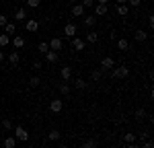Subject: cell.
<instances>
[{"instance_id": "cell-40", "label": "cell", "mask_w": 154, "mask_h": 148, "mask_svg": "<svg viewBox=\"0 0 154 148\" xmlns=\"http://www.w3.org/2000/svg\"><path fill=\"white\" fill-rule=\"evenodd\" d=\"M144 148H154V144L150 142V140H146V142H144Z\"/></svg>"}, {"instance_id": "cell-3", "label": "cell", "mask_w": 154, "mask_h": 148, "mask_svg": "<svg viewBox=\"0 0 154 148\" xmlns=\"http://www.w3.org/2000/svg\"><path fill=\"white\" fill-rule=\"evenodd\" d=\"M72 48L76 49V51H84L86 41H84V39H80V37H72Z\"/></svg>"}, {"instance_id": "cell-17", "label": "cell", "mask_w": 154, "mask_h": 148, "mask_svg": "<svg viewBox=\"0 0 154 148\" xmlns=\"http://www.w3.org/2000/svg\"><path fill=\"white\" fill-rule=\"evenodd\" d=\"M4 33H6L8 37H12L14 33H17V25H12V23H6V25H4Z\"/></svg>"}, {"instance_id": "cell-10", "label": "cell", "mask_w": 154, "mask_h": 148, "mask_svg": "<svg viewBox=\"0 0 154 148\" xmlns=\"http://www.w3.org/2000/svg\"><path fill=\"white\" fill-rule=\"evenodd\" d=\"M93 11H95V17H103V14H107L109 6H107V4H95Z\"/></svg>"}, {"instance_id": "cell-31", "label": "cell", "mask_w": 154, "mask_h": 148, "mask_svg": "<svg viewBox=\"0 0 154 148\" xmlns=\"http://www.w3.org/2000/svg\"><path fill=\"white\" fill-rule=\"evenodd\" d=\"M39 82H41L39 76H31V78H29V85H31V86H39Z\"/></svg>"}, {"instance_id": "cell-30", "label": "cell", "mask_w": 154, "mask_h": 148, "mask_svg": "<svg viewBox=\"0 0 154 148\" xmlns=\"http://www.w3.org/2000/svg\"><path fill=\"white\" fill-rule=\"evenodd\" d=\"M41 0H27V8H39Z\"/></svg>"}, {"instance_id": "cell-19", "label": "cell", "mask_w": 154, "mask_h": 148, "mask_svg": "<svg viewBox=\"0 0 154 148\" xmlns=\"http://www.w3.org/2000/svg\"><path fill=\"white\" fill-rule=\"evenodd\" d=\"M146 39H148V33H146L144 29H138V31H136V41L142 43V41H146Z\"/></svg>"}, {"instance_id": "cell-21", "label": "cell", "mask_w": 154, "mask_h": 148, "mask_svg": "<svg viewBox=\"0 0 154 148\" xmlns=\"http://www.w3.org/2000/svg\"><path fill=\"white\" fill-rule=\"evenodd\" d=\"M117 48L121 49V51L130 49V41H128V39H117Z\"/></svg>"}, {"instance_id": "cell-29", "label": "cell", "mask_w": 154, "mask_h": 148, "mask_svg": "<svg viewBox=\"0 0 154 148\" xmlns=\"http://www.w3.org/2000/svg\"><path fill=\"white\" fill-rule=\"evenodd\" d=\"M60 93L62 95H70V86L66 85V82H60Z\"/></svg>"}, {"instance_id": "cell-34", "label": "cell", "mask_w": 154, "mask_h": 148, "mask_svg": "<svg viewBox=\"0 0 154 148\" xmlns=\"http://www.w3.org/2000/svg\"><path fill=\"white\" fill-rule=\"evenodd\" d=\"M2 128H4L6 132H8V130H12V123H11V119H4V122H2Z\"/></svg>"}, {"instance_id": "cell-45", "label": "cell", "mask_w": 154, "mask_h": 148, "mask_svg": "<svg viewBox=\"0 0 154 148\" xmlns=\"http://www.w3.org/2000/svg\"><path fill=\"white\" fill-rule=\"evenodd\" d=\"M60 148H68V146H66V144H60Z\"/></svg>"}, {"instance_id": "cell-25", "label": "cell", "mask_w": 154, "mask_h": 148, "mask_svg": "<svg viewBox=\"0 0 154 148\" xmlns=\"http://www.w3.org/2000/svg\"><path fill=\"white\" fill-rule=\"evenodd\" d=\"M101 76H103V70H101V68H95V70L91 72V78H93V80H101Z\"/></svg>"}, {"instance_id": "cell-46", "label": "cell", "mask_w": 154, "mask_h": 148, "mask_svg": "<svg viewBox=\"0 0 154 148\" xmlns=\"http://www.w3.org/2000/svg\"><path fill=\"white\" fill-rule=\"evenodd\" d=\"M25 148H33V146H25Z\"/></svg>"}, {"instance_id": "cell-38", "label": "cell", "mask_w": 154, "mask_h": 148, "mask_svg": "<svg viewBox=\"0 0 154 148\" xmlns=\"http://www.w3.org/2000/svg\"><path fill=\"white\" fill-rule=\"evenodd\" d=\"M148 27H150V29H152V27H154V17H152V14L148 17Z\"/></svg>"}, {"instance_id": "cell-2", "label": "cell", "mask_w": 154, "mask_h": 148, "mask_svg": "<svg viewBox=\"0 0 154 148\" xmlns=\"http://www.w3.org/2000/svg\"><path fill=\"white\" fill-rule=\"evenodd\" d=\"M14 138H17V142H19V140L27 142V140H29V130H27L25 125H17V128H14Z\"/></svg>"}, {"instance_id": "cell-42", "label": "cell", "mask_w": 154, "mask_h": 148, "mask_svg": "<svg viewBox=\"0 0 154 148\" xmlns=\"http://www.w3.org/2000/svg\"><path fill=\"white\" fill-rule=\"evenodd\" d=\"M6 60V56H4V51H0V62H4Z\"/></svg>"}, {"instance_id": "cell-6", "label": "cell", "mask_w": 154, "mask_h": 148, "mask_svg": "<svg viewBox=\"0 0 154 148\" xmlns=\"http://www.w3.org/2000/svg\"><path fill=\"white\" fill-rule=\"evenodd\" d=\"M62 109H64V103H62L60 99H54V101L49 103V111H51V113H60Z\"/></svg>"}, {"instance_id": "cell-14", "label": "cell", "mask_w": 154, "mask_h": 148, "mask_svg": "<svg viewBox=\"0 0 154 148\" xmlns=\"http://www.w3.org/2000/svg\"><path fill=\"white\" fill-rule=\"evenodd\" d=\"M60 76H62V80H70L72 78V68L70 66H64V68L60 70Z\"/></svg>"}, {"instance_id": "cell-1", "label": "cell", "mask_w": 154, "mask_h": 148, "mask_svg": "<svg viewBox=\"0 0 154 148\" xmlns=\"http://www.w3.org/2000/svg\"><path fill=\"white\" fill-rule=\"evenodd\" d=\"M128 76H130V68H128V66H117V68H113V78L123 80V78H128Z\"/></svg>"}, {"instance_id": "cell-13", "label": "cell", "mask_w": 154, "mask_h": 148, "mask_svg": "<svg viewBox=\"0 0 154 148\" xmlns=\"http://www.w3.org/2000/svg\"><path fill=\"white\" fill-rule=\"evenodd\" d=\"M82 25L84 27H95L97 25V17L95 14H86V17H82Z\"/></svg>"}, {"instance_id": "cell-28", "label": "cell", "mask_w": 154, "mask_h": 148, "mask_svg": "<svg viewBox=\"0 0 154 148\" xmlns=\"http://www.w3.org/2000/svg\"><path fill=\"white\" fill-rule=\"evenodd\" d=\"M123 140H125V144H134L136 142V136L131 134V132H128V134L123 136Z\"/></svg>"}, {"instance_id": "cell-11", "label": "cell", "mask_w": 154, "mask_h": 148, "mask_svg": "<svg viewBox=\"0 0 154 148\" xmlns=\"http://www.w3.org/2000/svg\"><path fill=\"white\" fill-rule=\"evenodd\" d=\"M111 68H115V60H113V58H103L101 70H111Z\"/></svg>"}, {"instance_id": "cell-27", "label": "cell", "mask_w": 154, "mask_h": 148, "mask_svg": "<svg viewBox=\"0 0 154 148\" xmlns=\"http://www.w3.org/2000/svg\"><path fill=\"white\" fill-rule=\"evenodd\" d=\"M74 86H76L78 91H84V88H86V82H84L82 78H76V80H74Z\"/></svg>"}, {"instance_id": "cell-15", "label": "cell", "mask_w": 154, "mask_h": 148, "mask_svg": "<svg viewBox=\"0 0 154 148\" xmlns=\"http://www.w3.org/2000/svg\"><path fill=\"white\" fill-rule=\"evenodd\" d=\"M72 14H74L76 19L84 17V6H82V4H76V6H72Z\"/></svg>"}, {"instance_id": "cell-35", "label": "cell", "mask_w": 154, "mask_h": 148, "mask_svg": "<svg viewBox=\"0 0 154 148\" xmlns=\"http://www.w3.org/2000/svg\"><path fill=\"white\" fill-rule=\"evenodd\" d=\"M128 2H130V6H134V8H138L142 4V0H128Z\"/></svg>"}, {"instance_id": "cell-33", "label": "cell", "mask_w": 154, "mask_h": 148, "mask_svg": "<svg viewBox=\"0 0 154 148\" xmlns=\"http://www.w3.org/2000/svg\"><path fill=\"white\" fill-rule=\"evenodd\" d=\"M82 6L84 8H93L95 6V0H82Z\"/></svg>"}, {"instance_id": "cell-7", "label": "cell", "mask_w": 154, "mask_h": 148, "mask_svg": "<svg viewBox=\"0 0 154 148\" xmlns=\"http://www.w3.org/2000/svg\"><path fill=\"white\" fill-rule=\"evenodd\" d=\"M11 43L17 49H21V48H25V43H27V41H25V37H21V35H12L11 37Z\"/></svg>"}, {"instance_id": "cell-16", "label": "cell", "mask_w": 154, "mask_h": 148, "mask_svg": "<svg viewBox=\"0 0 154 148\" xmlns=\"http://www.w3.org/2000/svg\"><path fill=\"white\" fill-rule=\"evenodd\" d=\"M2 144H4V148H14L17 146V138H14V136H8V138H4Z\"/></svg>"}, {"instance_id": "cell-12", "label": "cell", "mask_w": 154, "mask_h": 148, "mask_svg": "<svg viewBox=\"0 0 154 148\" xmlns=\"http://www.w3.org/2000/svg\"><path fill=\"white\" fill-rule=\"evenodd\" d=\"M43 58L49 62V64H54V62H58V58H60V51H54V49H49L48 54H43Z\"/></svg>"}, {"instance_id": "cell-41", "label": "cell", "mask_w": 154, "mask_h": 148, "mask_svg": "<svg viewBox=\"0 0 154 148\" xmlns=\"http://www.w3.org/2000/svg\"><path fill=\"white\" fill-rule=\"evenodd\" d=\"M125 148H140V146H136V142H134V144H125Z\"/></svg>"}, {"instance_id": "cell-24", "label": "cell", "mask_w": 154, "mask_h": 148, "mask_svg": "<svg viewBox=\"0 0 154 148\" xmlns=\"http://www.w3.org/2000/svg\"><path fill=\"white\" fill-rule=\"evenodd\" d=\"M8 60H11V64H19V60H21V56H19V51H11V56H6Z\"/></svg>"}, {"instance_id": "cell-23", "label": "cell", "mask_w": 154, "mask_h": 148, "mask_svg": "<svg viewBox=\"0 0 154 148\" xmlns=\"http://www.w3.org/2000/svg\"><path fill=\"white\" fill-rule=\"evenodd\" d=\"M37 49H39L41 54H48V51H49V43H48V41H39V45H37Z\"/></svg>"}, {"instance_id": "cell-43", "label": "cell", "mask_w": 154, "mask_h": 148, "mask_svg": "<svg viewBox=\"0 0 154 148\" xmlns=\"http://www.w3.org/2000/svg\"><path fill=\"white\" fill-rule=\"evenodd\" d=\"M97 4H109V0H97Z\"/></svg>"}, {"instance_id": "cell-39", "label": "cell", "mask_w": 154, "mask_h": 148, "mask_svg": "<svg viewBox=\"0 0 154 148\" xmlns=\"http://www.w3.org/2000/svg\"><path fill=\"white\" fill-rule=\"evenodd\" d=\"M33 68H35V70H39V68H41V62L35 60V62H33Z\"/></svg>"}, {"instance_id": "cell-9", "label": "cell", "mask_w": 154, "mask_h": 148, "mask_svg": "<svg viewBox=\"0 0 154 148\" xmlns=\"http://www.w3.org/2000/svg\"><path fill=\"white\" fill-rule=\"evenodd\" d=\"M14 21L25 23V21H27V8H17V11H14Z\"/></svg>"}, {"instance_id": "cell-18", "label": "cell", "mask_w": 154, "mask_h": 148, "mask_svg": "<svg viewBox=\"0 0 154 148\" xmlns=\"http://www.w3.org/2000/svg\"><path fill=\"white\" fill-rule=\"evenodd\" d=\"M84 41H86V43H97V41H99V35H97L95 31H88V33H86V39H84Z\"/></svg>"}, {"instance_id": "cell-36", "label": "cell", "mask_w": 154, "mask_h": 148, "mask_svg": "<svg viewBox=\"0 0 154 148\" xmlns=\"http://www.w3.org/2000/svg\"><path fill=\"white\" fill-rule=\"evenodd\" d=\"M8 23V19H6V17H4V14H0V27H4V25Z\"/></svg>"}, {"instance_id": "cell-26", "label": "cell", "mask_w": 154, "mask_h": 148, "mask_svg": "<svg viewBox=\"0 0 154 148\" xmlns=\"http://www.w3.org/2000/svg\"><path fill=\"white\" fill-rule=\"evenodd\" d=\"M48 140H60V130H49V134H48Z\"/></svg>"}, {"instance_id": "cell-44", "label": "cell", "mask_w": 154, "mask_h": 148, "mask_svg": "<svg viewBox=\"0 0 154 148\" xmlns=\"http://www.w3.org/2000/svg\"><path fill=\"white\" fill-rule=\"evenodd\" d=\"M125 2H128V0H117V4H125Z\"/></svg>"}, {"instance_id": "cell-32", "label": "cell", "mask_w": 154, "mask_h": 148, "mask_svg": "<svg viewBox=\"0 0 154 148\" xmlns=\"http://www.w3.org/2000/svg\"><path fill=\"white\" fill-rule=\"evenodd\" d=\"M82 148H97V140H86L82 144Z\"/></svg>"}, {"instance_id": "cell-20", "label": "cell", "mask_w": 154, "mask_h": 148, "mask_svg": "<svg viewBox=\"0 0 154 148\" xmlns=\"http://www.w3.org/2000/svg\"><path fill=\"white\" fill-rule=\"evenodd\" d=\"M115 11H117L119 17H125V14L130 12V8H128V4H117V8H115Z\"/></svg>"}, {"instance_id": "cell-37", "label": "cell", "mask_w": 154, "mask_h": 148, "mask_svg": "<svg viewBox=\"0 0 154 148\" xmlns=\"http://www.w3.org/2000/svg\"><path fill=\"white\" fill-rule=\"evenodd\" d=\"M136 115H138V117H140V119H142L144 115H146V111H144V109H138V111H136Z\"/></svg>"}, {"instance_id": "cell-5", "label": "cell", "mask_w": 154, "mask_h": 148, "mask_svg": "<svg viewBox=\"0 0 154 148\" xmlns=\"http://www.w3.org/2000/svg\"><path fill=\"white\" fill-rule=\"evenodd\" d=\"M25 29H27L29 33H35L37 29H39V23H37L35 19H27V21H25Z\"/></svg>"}, {"instance_id": "cell-22", "label": "cell", "mask_w": 154, "mask_h": 148, "mask_svg": "<svg viewBox=\"0 0 154 148\" xmlns=\"http://www.w3.org/2000/svg\"><path fill=\"white\" fill-rule=\"evenodd\" d=\"M6 45H11V37L6 35V33H2L0 35V48H6Z\"/></svg>"}, {"instance_id": "cell-8", "label": "cell", "mask_w": 154, "mask_h": 148, "mask_svg": "<svg viewBox=\"0 0 154 148\" xmlns=\"http://www.w3.org/2000/svg\"><path fill=\"white\" fill-rule=\"evenodd\" d=\"M76 29H78V25L68 23L66 27H64V35H66V37H76Z\"/></svg>"}, {"instance_id": "cell-4", "label": "cell", "mask_w": 154, "mask_h": 148, "mask_svg": "<svg viewBox=\"0 0 154 148\" xmlns=\"http://www.w3.org/2000/svg\"><path fill=\"white\" fill-rule=\"evenodd\" d=\"M49 49H54V51H60V49L64 48V41L60 39V37H54V39H49Z\"/></svg>"}]
</instances>
